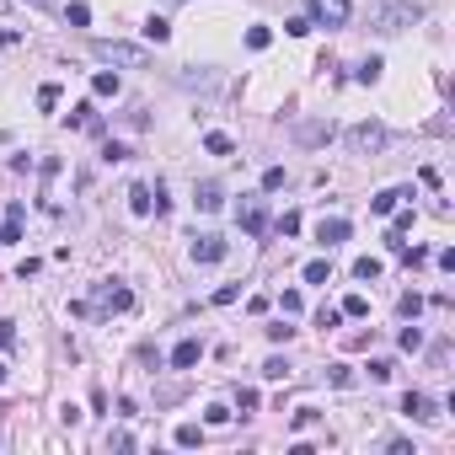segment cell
<instances>
[{"label":"cell","mask_w":455,"mask_h":455,"mask_svg":"<svg viewBox=\"0 0 455 455\" xmlns=\"http://www.w3.org/2000/svg\"><path fill=\"white\" fill-rule=\"evenodd\" d=\"M279 306H284V316H300L306 300H300V290H284V295H279Z\"/></svg>","instance_id":"cell-27"},{"label":"cell","mask_w":455,"mask_h":455,"mask_svg":"<svg viewBox=\"0 0 455 455\" xmlns=\"http://www.w3.org/2000/svg\"><path fill=\"white\" fill-rule=\"evenodd\" d=\"M353 0H310V27H349Z\"/></svg>","instance_id":"cell-4"},{"label":"cell","mask_w":455,"mask_h":455,"mask_svg":"<svg viewBox=\"0 0 455 455\" xmlns=\"http://www.w3.org/2000/svg\"><path fill=\"white\" fill-rule=\"evenodd\" d=\"M209 300H214V306H230V300H241V290H236V284H225V290H214Z\"/></svg>","instance_id":"cell-34"},{"label":"cell","mask_w":455,"mask_h":455,"mask_svg":"<svg viewBox=\"0 0 455 455\" xmlns=\"http://www.w3.org/2000/svg\"><path fill=\"white\" fill-rule=\"evenodd\" d=\"M91 91H97V97H118V75H97V81H91Z\"/></svg>","instance_id":"cell-23"},{"label":"cell","mask_w":455,"mask_h":455,"mask_svg":"<svg viewBox=\"0 0 455 455\" xmlns=\"http://www.w3.org/2000/svg\"><path fill=\"white\" fill-rule=\"evenodd\" d=\"M327 279H332V263H322V257L306 263V284H327Z\"/></svg>","instance_id":"cell-19"},{"label":"cell","mask_w":455,"mask_h":455,"mask_svg":"<svg viewBox=\"0 0 455 455\" xmlns=\"http://www.w3.org/2000/svg\"><path fill=\"white\" fill-rule=\"evenodd\" d=\"M380 268H386L380 257H359V263H353V279H364V284H370V279H380Z\"/></svg>","instance_id":"cell-17"},{"label":"cell","mask_w":455,"mask_h":455,"mask_svg":"<svg viewBox=\"0 0 455 455\" xmlns=\"http://www.w3.org/2000/svg\"><path fill=\"white\" fill-rule=\"evenodd\" d=\"M204 150L209 156H236V140L230 134H204Z\"/></svg>","instance_id":"cell-16"},{"label":"cell","mask_w":455,"mask_h":455,"mask_svg":"<svg viewBox=\"0 0 455 455\" xmlns=\"http://www.w3.org/2000/svg\"><path fill=\"white\" fill-rule=\"evenodd\" d=\"M145 38H150V43H166V38H171V27H166V17H150V21H145Z\"/></svg>","instance_id":"cell-20"},{"label":"cell","mask_w":455,"mask_h":455,"mask_svg":"<svg viewBox=\"0 0 455 455\" xmlns=\"http://www.w3.org/2000/svg\"><path fill=\"white\" fill-rule=\"evenodd\" d=\"M273 230H279V236H300V214H295V209H290V214H279V225H273Z\"/></svg>","instance_id":"cell-26"},{"label":"cell","mask_w":455,"mask_h":455,"mask_svg":"<svg viewBox=\"0 0 455 455\" xmlns=\"http://www.w3.org/2000/svg\"><path fill=\"white\" fill-rule=\"evenodd\" d=\"M129 306H134V295H129L118 279H102V284H97V310H129Z\"/></svg>","instance_id":"cell-5"},{"label":"cell","mask_w":455,"mask_h":455,"mask_svg":"<svg viewBox=\"0 0 455 455\" xmlns=\"http://www.w3.org/2000/svg\"><path fill=\"white\" fill-rule=\"evenodd\" d=\"M263 187H268V193H279V187H284V166H268V171H263Z\"/></svg>","instance_id":"cell-29"},{"label":"cell","mask_w":455,"mask_h":455,"mask_svg":"<svg viewBox=\"0 0 455 455\" xmlns=\"http://www.w3.org/2000/svg\"><path fill=\"white\" fill-rule=\"evenodd\" d=\"M102 161H129V150H124V145H113V140H107V145H102Z\"/></svg>","instance_id":"cell-40"},{"label":"cell","mask_w":455,"mask_h":455,"mask_svg":"<svg viewBox=\"0 0 455 455\" xmlns=\"http://www.w3.org/2000/svg\"><path fill=\"white\" fill-rule=\"evenodd\" d=\"M391 375H396L391 359H375V364H370V380H391Z\"/></svg>","instance_id":"cell-30"},{"label":"cell","mask_w":455,"mask_h":455,"mask_svg":"<svg viewBox=\"0 0 455 455\" xmlns=\"http://www.w3.org/2000/svg\"><path fill=\"white\" fill-rule=\"evenodd\" d=\"M402 413L418 418V423H429V418H434V402H429L423 391H407V396H402Z\"/></svg>","instance_id":"cell-11"},{"label":"cell","mask_w":455,"mask_h":455,"mask_svg":"<svg viewBox=\"0 0 455 455\" xmlns=\"http://www.w3.org/2000/svg\"><path fill=\"white\" fill-rule=\"evenodd\" d=\"M327 380H332V386H349L353 375H349V364H332V370H327Z\"/></svg>","instance_id":"cell-37"},{"label":"cell","mask_w":455,"mask_h":455,"mask_svg":"<svg viewBox=\"0 0 455 455\" xmlns=\"http://www.w3.org/2000/svg\"><path fill=\"white\" fill-rule=\"evenodd\" d=\"M337 316H343V310H332V306H322V310H316V327H337Z\"/></svg>","instance_id":"cell-35"},{"label":"cell","mask_w":455,"mask_h":455,"mask_svg":"<svg viewBox=\"0 0 455 455\" xmlns=\"http://www.w3.org/2000/svg\"><path fill=\"white\" fill-rule=\"evenodd\" d=\"M295 145H327L332 140V124H322V118H306V124H295Z\"/></svg>","instance_id":"cell-7"},{"label":"cell","mask_w":455,"mask_h":455,"mask_svg":"<svg viewBox=\"0 0 455 455\" xmlns=\"http://www.w3.org/2000/svg\"><path fill=\"white\" fill-rule=\"evenodd\" d=\"M236 220L247 225V236H268V214H263V204H257V198H247V204L236 209Z\"/></svg>","instance_id":"cell-8"},{"label":"cell","mask_w":455,"mask_h":455,"mask_svg":"<svg viewBox=\"0 0 455 455\" xmlns=\"http://www.w3.org/2000/svg\"><path fill=\"white\" fill-rule=\"evenodd\" d=\"M11 343H17V327H11V322H0V349H11Z\"/></svg>","instance_id":"cell-41"},{"label":"cell","mask_w":455,"mask_h":455,"mask_svg":"<svg viewBox=\"0 0 455 455\" xmlns=\"http://www.w3.org/2000/svg\"><path fill=\"white\" fill-rule=\"evenodd\" d=\"M343 316H370V300H364V295H349V300H343Z\"/></svg>","instance_id":"cell-25"},{"label":"cell","mask_w":455,"mask_h":455,"mask_svg":"<svg viewBox=\"0 0 455 455\" xmlns=\"http://www.w3.org/2000/svg\"><path fill=\"white\" fill-rule=\"evenodd\" d=\"M284 32H290V38H306V32H310V17H290V21H284Z\"/></svg>","instance_id":"cell-31"},{"label":"cell","mask_w":455,"mask_h":455,"mask_svg":"<svg viewBox=\"0 0 455 455\" xmlns=\"http://www.w3.org/2000/svg\"><path fill=\"white\" fill-rule=\"evenodd\" d=\"M413 21H423V6H418V0H391V6L375 17V32H402V27H413Z\"/></svg>","instance_id":"cell-2"},{"label":"cell","mask_w":455,"mask_h":455,"mask_svg":"<svg viewBox=\"0 0 455 455\" xmlns=\"http://www.w3.org/2000/svg\"><path fill=\"white\" fill-rule=\"evenodd\" d=\"M386 140H391L386 124H353L349 129V150L353 156H375V150H386Z\"/></svg>","instance_id":"cell-3"},{"label":"cell","mask_w":455,"mask_h":455,"mask_svg":"<svg viewBox=\"0 0 455 455\" xmlns=\"http://www.w3.org/2000/svg\"><path fill=\"white\" fill-rule=\"evenodd\" d=\"M263 375H268V380H290V359H279V353H273L268 364H263Z\"/></svg>","instance_id":"cell-22"},{"label":"cell","mask_w":455,"mask_h":455,"mask_svg":"<svg viewBox=\"0 0 455 455\" xmlns=\"http://www.w3.org/2000/svg\"><path fill=\"white\" fill-rule=\"evenodd\" d=\"M6 241H21V204H11L6 209V230H0V247Z\"/></svg>","instance_id":"cell-15"},{"label":"cell","mask_w":455,"mask_h":455,"mask_svg":"<svg viewBox=\"0 0 455 455\" xmlns=\"http://www.w3.org/2000/svg\"><path fill=\"white\" fill-rule=\"evenodd\" d=\"M54 102H59V86H54V81L38 86V107H54Z\"/></svg>","instance_id":"cell-33"},{"label":"cell","mask_w":455,"mask_h":455,"mask_svg":"<svg viewBox=\"0 0 455 455\" xmlns=\"http://www.w3.org/2000/svg\"><path fill=\"white\" fill-rule=\"evenodd\" d=\"M423 310V295H402V316H418Z\"/></svg>","instance_id":"cell-38"},{"label":"cell","mask_w":455,"mask_h":455,"mask_svg":"<svg viewBox=\"0 0 455 455\" xmlns=\"http://www.w3.org/2000/svg\"><path fill=\"white\" fill-rule=\"evenodd\" d=\"M193 204L204 209V214H214V209L225 204V187H220V183H198V187H193Z\"/></svg>","instance_id":"cell-10"},{"label":"cell","mask_w":455,"mask_h":455,"mask_svg":"<svg viewBox=\"0 0 455 455\" xmlns=\"http://www.w3.org/2000/svg\"><path fill=\"white\" fill-rule=\"evenodd\" d=\"M316 241H322V247H337V241H349V220H322V225H316Z\"/></svg>","instance_id":"cell-12"},{"label":"cell","mask_w":455,"mask_h":455,"mask_svg":"<svg viewBox=\"0 0 455 455\" xmlns=\"http://www.w3.org/2000/svg\"><path fill=\"white\" fill-rule=\"evenodd\" d=\"M0 380H6V364H0Z\"/></svg>","instance_id":"cell-42"},{"label":"cell","mask_w":455,"mask_h":455,"mask_svg":"<svg viewBox=\"0 0 455 455\" xmlns=\"http://www.w3.org/2000/svg\"><path fill=\"white\" fill-rule=\"evenodd\" d=\"M268 337H273V343H290V337H295V327H284V322H273V327H268Z\"/></svg>","instance_id":"cell-39"},{"label":"cell","mask_w":455,"mask_h":455,"mask_svg":"<svg viewBox=\"0 0 455 455\" xmlns=\"http://www.w3.org/2000/svg\"><path fill=\"white\" fill-rule=\"evenodd\" d=\"M91 54H97L102 64H124V70H145L150 64V54L140 48V43H118V38H97Z\"/></svg>","instance_id":"cell-1"},{"label":"cell","mask_w":455,"mask_h":455,"mask_svg":"<svg viewBox=\"0 0 455 455\" xmlns=\"http://www.w3.org/2000/svg\"><path fill=\"white\" fill-rule=\"evenodd\" d=\"M268 43H273V32H268V27H247V48H257V54H263Z\"/></svg>","instance_id":"cell-24"},{"label":"cell","mask_w":455,"mask_h":455,"mask_svg":"<svg viewBox=\"0 0 455 455\" xmlns=\"http://www.w3.org/2000/svg\"><path fill=\"white\" fill-rule=\"evenodd\" d=\"M359 81H364V86L380 81V59H364V64H359Z\"/></svg>","instance_id":"cell-32"},{"label":"cell","mask_w":455,"mask_h":455,"mask_svg":"<svg viewBox=\"0 0 455 455\" xmlns=\"http://www.w3.org/2000/svg\"><path fill=\"white\" fill-rule=\"evenodd\" d=\"M402 349H407V353H413V349H423V332H418V327H407V332H402Z\"/></svg>","instance_id":"cell-36"},{"label":"cell","mask_w":455,"mask_h":455,"mask_svg":"<svg viewBox=\"0 0 455 455\" xmlns=\"http://www.w3.org/2000/svg\"><path fill=\"white\" fill-rule=\"evenodd\" d=\"M402 198H413V193H407V187H386V193H375V198H370V209H375V214H391Z\"/></svg>","instance_id":"cell-13"},{"label":"cell","mask_w":455,"mask_h":455,"mask_svg":"<svg viewBox=\"0 0 455 455\" xmlns=\"http://www.w3.org/2000/svg\"><path fill=\"white\" fill-rule=\"evenodd\" d=\"M198 359H204V343H198V337H183V343L171 349V370H193Z\"/></svg>","instance_id":"cell-9"},{"label":"cell","mask_w":455,"mask_h":455,"mask_svg":"<svg viewBox=\"0 0 455 455\" xmlns=\"http://www.w3.org/2000/svg\"><path fill=\"white\" fill-rule=\"evenodd\" d=\"M177 445H183V450L204 445V429H198V423H183V429H177Z\"/></svg>","instance_id":"cell-18"},{"label":"cell","mask_w":455,"mask_h":455,"mask_svg":"<svg viewBox=\"0 0 455 455\" xmlns=\"http://www.w3.org/2000/svg\"><path fill=\"white\" fill-rule=\"evenodd\" d=\"M187 252H193V263H220V257H225V236H209L204 230V236H193Z\"/></svg>","instance_id":"cell-6"},{"label":"cell","mask_w":455,"mask_h":455,"mask_svg":"<svg viewBox=\"0 0 455 455\" xmlns=\"http://www.w3.org/2000/svg\"><path fill=\"white\" fill-rule=\"evenodd\" d=\"M64 21H70V27H86V21H91V6H81V0L64 6Z\"/></svg>","instance_id":"cell-21"},{"label":"cell","mask_w":455,"mask_h":455,"mask_svg":"<svg viewBox=\"0 0 455 455\" xmlns=\"http://www.w3.org/2000/svg\"><path fill=\"white\" fill-rule=\"evenodd\" d=\"M396 257H402V263H407V268H423V263H429V252H423V247H413V252L402 247V252H396Z\"/></svg>","instance_id":"cell-28"},{"label":"cell","mask_w":455,"mask_h":455,"mask_svg":"<svg viewBox=\"0 0 455 455\" xmlns=\"http://www.w3.org/2000/svg\"><path fill=\"white\" fill-rule=\"evenodd\" d=\"M129 209H134V214H140V220H145L150 209H156V193H150L145 183H134V187H129Z\"/></svg>","instance_id":"cell-14"}]
</instances>
